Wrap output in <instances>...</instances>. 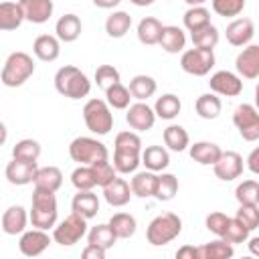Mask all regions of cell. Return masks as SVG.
Returning a JSON list of instances; mask_svg holds the SVG:
<instances>
[{"mask_svg": "<svg viewBox=\"0 0 259 259\" xmlns=\"http://www.w3.org/2000/svg\"><path fill=\"white\" fill-rule=\"evenodd\" d=\"M101 188H103V198L107 200V204H111V206H123V204L130 202L132 188H130V184L123 178L115 176L113 180H109Z\"/></svg>", "mask_w": 259, "mask_h": 259, "instance_id": "19", "label": "cell"}, {"mask_svg": "<svg viewBox=\"0 0 259 259\" xmlns=\"http://www.w3.org/2000/svg\"><path fill=\"white\" fill-rule=\"evenodd\" d=\"M87 241H89L91 245L103 247V249L107 251V249H111V247L115 245L117 237H115V233L111 231L109 225H95V227H91V229L87 231Z\"/></svg>", "mask_w": 259, "mask_h": 259, "instance_id": "38", "label": "cell"}, {"mask_svg": "<svg viewBox=\"0 0 259 259\" xmlns=\"http://www.w3.org/2000/svg\"><path fill=\"white\" fill-rule=\"evenodd\" d=\"M130 95L136 97L138 101H144L148 97H152L156 93V81L154 77L150 75H136L132 81H130V87H127Z\"/></svg>", "mask_w": 259, "mask_h": 259, "instance_id": "35", "label": "cell"}, {"mask_svg": "<svg viewBox=\"0 0 259 259\" xmlns=\"http://www.w3.org/2000/svg\"><path fill=\"white\" fill-rule=\"evenodd\" d=\"M38 156H40V144L36 140H30V138L16 142L14 148H12V158H16V160L36 162Z\"/></svg>", "mask_w": 259, "mask_h": 259, "instance_id": "42", "label": "cell"}, {"mask_svg": "<svg viewBox=\"0 0 259 259\" xmlns=\"http://www.w3.org/2000/svg\"><path fill=\"white\" fill-rule=\"evenodd\" d=\"M28 214L20 204H12L2 214V231L6 235H20L26 229Z\"/></svg>", "mask_w": 259, "mask_h": 259, "instance_id": "21", "label": "cell"}, {"mask_svg": "<svg viewBox=\"0 0 259 259\" xmlns=\"http://www.w3.org/2000/svg\"><path fill=\"white\" fill-rule=\"evenodd\" d=\"M182 20H184V26L192 32V30H198V28H202L204 24L210 22V12H208L202 4H200V6H190V8L184 12Z\"/></svg>", "mask_w": 259, "mask_h": 259, "instance_id": "43", "label": "cell"}, {"mask_svg": "<svg viewBox=\"0 0 259 259\" xmlns=\"http://www.w3.org/2000/svg\"><path fill=\"white\" fill-rule=\"evenodd\" d=\"M125 109H127L125 121L130 123L132 130H136V132H148V130L154 127L156 113H154V109H152L148 103L138 101V103H134V105H127Z\"/></svg>", "mask_w": 259, "mask_h": 259, "instance_id": "13", "label": "cell"}, {"mask_svg": "<svg viewBox=\"0 0 259 259\" xmlns=\"http://www.w3.org/2000/svg\"><path fill=\"white\" fill-rule=\"evenodd\" d=\"M55 87L61 95L69 97V99H81L87 97L91 91V81L87 79V75L73 67V65H65L55 73Z\"/></svg>", "mask_w": 259, "mask_h": 259, "instance_id": "3", "label": "cell"}, {"mask_svg": "<svg viewBox=\"0 0 259 259\" xmlns=\"http://www.w3.org/2000/svg\"><path fill=\"white\" fill-rule=\"evenodd\" d=\"M85 235H87V219H83L77 212H71L69 217H65V221H61L53 229L55 243H59L63 247H71V245L79 243Z\"/></svg>", "mask_w": 259, "mask_h": 259, "instance_id": "8", "label": "cell"}, {"mask_svg": "<svg viewBox=\"0 0 259 259\" xmlns=\"http://www.w3.org/2000/svg\"><path fill=\"white\" fill-rule=\"evenodd\" d=\"M156 178L158 174L152 172V170H146V172H136L132 182H130V188H132V194L140 196V198H150L154 196V190H156Z\"/></svg>", "mask_w": 259, "mask_h": 259, "instance_id": "28", "label": "cell"}, {"mask_svg": "<svg viewBox=\"0 0 259 259\" xmlns=\"http://www.w3.org/2000/svg\"><path fill=\"white\" fill-rule=\"evenodd\" d=\"M6 138H8V130H6V125L0 121V146L6 142Z\"/></svg>", "mask_w": 259, "mask_h": 259, "instance_id": "56", "label": "cell"}, {"mask_svg": "<svg viewBox=\"0 0 259 259\" xmlns=\"http://www.w3.org/2000/svg\"><path fill=\"white\" fill-rule=\"evenodd\" d=\"M71 182H73V186H75L77 190H93V188L97 186L93 168H91V166H83V164L73 170Z\"/></svg>", "mask_w": 259, "mask_h": 259, "instance_id": "45", "label": "cell"}, {"mask_svg": "<svg viewBox=\"0 0 259 259\" xmlns=\"http://www.w3.org/2000/svg\"><path fill=\"white\" fill-rule=\"evenodd\" d=\"M81 18L77 14H63L57 24H55V32H57V38L63 40V42H73L79 38L81 34Z\"/></svg>", "mask_w": 259, "mask_h": 259, "instance_id": "26", "label": "cell"}, {"mask_svg": "<svg viewBox=\"0 0 259 259\" xmlns=\"http://www.w3.org/2000/svg\"><path fill=\"white\" fill-rule=\"evenodd\" d=\"M227 40L233 47H245L251 42L253 34H255V26L251 18H235L229 26H227Z\"/></svg>", "mask_w": 259, "mask_h": 259, "instance_id": "18", "label": "cell"}, {"mask_svg": "<svg viewBox=\"0 0 259 259\" xmlns=\"http://www.w3.org/2000/svg\"><path fill=\"white\" fill-rule=\"evenodd\" d=\"M20 10L24 14V20L32 24H42L53 16L55 4L53 0H18Z\"/></svg>", "mask_w": 259, "mask_h": 259, "instance_id": "16", "label": "cell"}, {"mask_svg": "<svg viewBox=\"0 0 259 259\" xmlns=\"http://www.w3.org/2000/svg\"><path fill=\"white\" fill-rule=\"evenodd\" d=\"M188 142H190L188 132H186L182 125L172 123V125H168V127L164 130V144L168 146V150H172V152H182V150L188 148Z\"/></svg>", "mask_w": 259, "mask_h": 259, "instance_id": "36", "label": "cell"}, {"mask_svg": "<svg viewBox=\"0 0 259 259\" xmlns=\"http://www.w3.org/2000/svg\"><path fill=\"white\" fill-rule=\"evenodd\" d=\"M51 245V237L47 235V231L42 229H32V231H22L20 233V241H18V249L22 255L26 257H36L40 255L47 247Z\"/></svg>", "mask_w": 259, "mask_h": 259, "instance_id": "14", "label": "cell"}, {"mask_svg": "<svg viewBox=\"0 0 259 259\" xmlns=\"http://www.w3.org/2000/svg\"><path fill=\"white\" fill-rule=\"evenodd\" d=\"M132 4H136V6H150L154 0H130Z\"/></svg>", "mask_w": 259, "mask_h": 259, "instance_id": "58", "label": "cell"}, {"mask_svg": "<svg viewBox=\"0 0 259 259\" xmlns=\"http://www.w3.org/2000/svg\"><path fill=\"white\" fill-rule=\"evenodd\" d=\"M184 2H186L188 6H200V4L204 2V0H184Z\"/></svg>", "mask_w": 259, "mask_h": 259, "instance_id": "59", "label": "cell"}, {"mask_svg": "<svg viewBox=\"0 0 259 259\" xmlns=\"http://www.w3.org/2000/svg\"><path fill=\"white\" fill-rule=\"evenodd\" d=\"M235 69L245 79L259 77V45H245V49L235 59Z\"/></svg>", "mask_w": 259, "mask_h": 259, "instance_id": "15", "label": "cell"}, {"mask_svg": "<svg viewBox=\"0 0 259 259\" xmlns=\"http://www.w3.org/2000/svg\"><path fill=\"white\" fill-rule=\"evenodd\" d=\"M217 42H219V28L214 24L208 22L202 28L192 30V45L196 49H208V51H212L217 47Z\"/></svg>", "mask_w": 259, "mask_h": 259, "instance_id": "39", "label": "cell"}, {"mask_svg": "<svg viewBox=\"0 0 259 259\" xmlns=\"http://www.w3.org/2000/svg\"><path fill=\"white\" fill-rule=\"evenodd\" d=\"M235 198L239 204H259V184L257 180H243L235 188Z\"/></svg>", "mask_w": 259, "mask_h": 259, "instance_id": "46", "label": "cell"}, {"mask_svg": "<svg viewBox=\"0 0 259 259\" xmlns=\"http://www.w3.org/2000/svg\"><path fill=\"white\" fill-rule=\"evenodd\" d=\"M180 67L184 73L194 77H204L214 67V53L208 49H188L180 57Z\"/></svg>", "mask_w": 259, "mask_h": 259, "instance_id": "9", "label": "cell"}, {"mask_svg": "<svg viewBox=\"0 0 259 259\" xmlns=\"http://www.w3.org/2000/svg\"><path fill=\"white\" fill-rule=\"evenodd\" d=\"M107 225L111 227L117 239H130L136 233V219L130 212H115Z\"/></svg>", "mask_w": 259, "mask_h": 259, "instance_id": "37", "label": "cell"}, {"mask_svg": "<svg viewBox=\"0 0 259 259\" xmlns=\"http://www.w3.org/2000/svg\"><path fill=\"white\" fill-rule=\"evenodd\" d=\"M32 182H34V188L57 192L63 184V172L57 166H42V168H36Z\"/></svg>", "mask_w": 259, "mask_h": 259, "instance_id": "25", "label": "cell"}, {"mask_svg": "<svg viewBox=\"0 0 259 259\" xmlns=\"http://www.w3.org/2000/svg\"><path fill=\"white\" fill-rule=\"evenodd\" d=\"M208 87L212 93L217 95H225V97H237L241 95L243 91V81L239 75L231 73V71H217L210 81H208Z\"/></svg>", "mask_w": 259, "mask_h": 259, "instance_id": "12", "label": "cell"}, {"mask_svg": "<svg viewBox=\"0 0 259 259\" xmlns=\"http://www.w3.org/2000/svg\"><path fill=\"white\" fill-rule=\"evenodd\" d=\"M132 28V16L123 10H117L113 14L107 16L105 20V32L111 36V38H121L127 34V30Z\"/></svg>", "mask_w": 259, "mask_h": 259, "instance_id": "31", "label": "cell"}, {"mask_svg": "<svg viewBox=\"0 0 259 259\" xmlns=\"http://www.w3.org/2000/svg\"><path fill=\"white\" fill-rule=\"evenodd\" d=\"M212 10L223 18L239 16L245 8V0H210Z\"/></svg>", "mask_w": 259, "mask_h": 259, "instance_id": "47", "label": "cell"}, {"mask_svg": "<svg viewBox=\"0 0 259 259\" xmlns=\"http://www.w3.org/2000/svg\"><path fill=\"white\" fill-rule=\"evenodd\" d=\"M91 168H93V174H95L97 186H105L109 180H113V178L117 176V172H115V168H113V164H111L109 160L95 162V164H91Z\"/></svg>", "mask_w": 259, "mask_h": 259, "instance_id": "50", "label": "cell"}, {"mask_svg": "<svg viewBox=\"0 0 259 259\" xmlns=\"http://www.w3.org/2000/svg\"><path fill=\"white\" fill-rule=\"evenodd\" d=\"M180 107H182V103L174 93H164L162 97L156 99L154 113H156V117H162V119H174L180 113Z\"/></svg>", "mask_w": 259, "mask_h": 259, "instance_id": "34", "label": "cell"}, {"mask_svg": "<svg viewBox=\"0 0 259 259\" xmlns=\"http://www.w3.org/2000/svg\"><path fill=\"white\" fill-rule=\"evenodd\" d=\"M36 162H26V160H16L12 158V162L6 164V180L14 186H24V184H30L32 178H34V172H36Z\"/></svg>", "mask_w": 259, "mask_h": 259, "instance_id": "17", "label": "cell"}, {"mask_svg": "<svg viewBox=\"0 0 259 259\" xmlns=\"http://www.w3.org/2000/svg\"><path fill=\"white\" fill-rule=\"evenodd\" d=\"M24 20L18 2H0V30H16Z\"/></svg>", "mask_w": 259, "mask_h": 259, "instance_id": "29", "label": "cell"}, {"mask_svg": "<svg viewBox=\"0 0 259 259\" xmlns=\"http://www.w3.org/2000/svg\"><path fill=\"white\" fill-rule=\"evenodd\" d=\"M259 148H255L251 154H249V158H247V166H249V170L253 172V174H257L259 172Z\"/></svg>", "mask_w": 259, "mask_h": 259, "instance_id": "54", "label": "cell"}, {"mask_svg": "<svg viewBox=\"0 0 259 259\" xmlns=\"http://www.w3.org/2000/svg\"><path fill=\"white\" fill-rule=\"evenodd\" d=\"M130 99H132V95H130L127 87H123L119 81L105 89V103L113 109H125L130 105Z\"/></svg>", "mask_w": 259, "mask_h": 259, "instance_id": "41", "label": "cell"}, {"mask_svg": "<svg viewBox=\"0 0 259 259\" xmlns=\"http://www.w3.org/2000/svg\"><path fill=\"white\" fill-rule=\"evenodd\" d=\"M32 73H34L32 57L28 53L14 51L4 61V67H2V73H0V81L6 87H20L32 77Z\"/></svg>", "mask_w": 259, "mask_h": 259, "instance_id": "4", "label": "cell"}, {"mask_svg": "<svg viewBox=\"0 0 259 259\" xmlns=\"http://www.w3.org/2000/svg\"><path fill=\"white\" fill-rule=\"evenodd\" d=\"M233 123L245 142H257L259 140V113L251 103H241L235 107Z\"/></svg>", "mask_w": 259, "mask_h": 259, "instance_id": "10", "label": "cell"}, {"mask_svg": "<svg viewBox=\"0 0 259 259\" xmlns=\"http://www.w3.org/2000/svg\"><path fill=\"white\" fill-rule=\"evenodd\" d=\"M162 22L154 16H146L138 24V38L142 45H158L160 32H162Z\"/></svg>", "mask_w": 259, "mask_h": 259, "instance_id": "33", "label": "cell"}, {"mask_svg": "<svg viewBox=\"0 0 259 259\" xmlns=\"http://www.w3.org/2000/svg\"><path fill=\"white\" fill-rule=\"evenodd\" d=\"M119 81V71L113 67V65H99L97 71H95V83L99 89H107L109 85L117 83Z\"/></svg>", "mask_w": 259, "mask_h": 259, "instance_id": "49", "label": "cell"}, {"mask_svg": "<svg viewBox=\"0 0 259 259\" xmlns=\"http://www.w3.org/2000/svg\"><path fill=\"white\" fill-rule=\"evenodd\" d=\"M113 168L119 174L136 172L140 166V154H142V140L134 132H119L115 136L113 144Z\"/></svg>", "mask_w": 259, "mask_h": 259, "instance_id": "1", "label": "cell"}, {"mask_svg": "<svg viewBox=\"0 0 259 259\" xmlns=\"http://www.w3.org/2000/svg\"><path fill=\"white\" fill-rule=\"evenodd\" d=\"M71 210L81 214L83 219H93L99 212V198L93 190H77L71 200Z\"/></svg>", "mask_w": 259, "mask_h": 259, "instance_id": "20", "label": "cell"}, {"mask_svg": "<svg viewBox=\"0 0 259 259\" xmlns=\"http://www.w3.org/2000/svg\"><path fill=\"white\" fill-rule=\"evenodd\" d=\"M249 229L239 221V219H231L229 217V223H227V229H225V233H223V237L221 239H225L227 243H231V245H239V243H245L247 239H249Z\"/></svg>", "mask_w": 259, "mask_h": 259, "instance_id": "44", "label": "cell"}, {"mask_svg": "<svg viewBox=\"0 0 259 259\" xmlns=\"http://www.w3.org/2000/svg\"><path fill=\"white\" fill-rule=\"evenodd\" d=\"M69 156L73 162H79L83 166H91L95 162L107 160V148L95 138L89 136H79L69 144Z\"/></svg>", "mask_w": 259, "mask_h": 259, "instance_id": "6", "label": "cell"}, {"mask_svg": "<svg viewBox=\"0 0 259 259\" xmlns=\"http://www.w3.org/2000/svg\"><path fill=\"white\" fill-rule=\"evenodd\" d=\"M176 257L178 259H198V247H192V245H184L176 251Z\"/></svg>", "mask_w": 259, "mask_h": 259, "instance_id": "53", "label": "cell"}, {"mask_svg": "<svg viewBox=\"0 0 259 259\" xmlns=\"http://www.w3.org/2000/svg\"><path fill=\"white\" fill-rule=\"evenodd\" d=\"M32 53L36 59L45 61V63H51V61H57L59 55H61V42L57 36L53 34H40L34 38V45H32Z\"/></svg>", "mask_w": 259, "mask_h": 259, "instance_id": "22", "label": "cell"}, {"mask_svg": "<svg viewBox=\"0 0 259 259\" xmlns=\"http://www.w3.org/2000/svg\"><path fill=\"white\" fill-rule=\"evenodd\" d=\"M194 109L198 113V117L202 119H217L221 115V109H223V103L221 99L217 97V93H204L196 99L194 103Z\"/></svg>", "mask_w": 259, "mask_h": 259, "instance_id": "32", "label": "cell"}, {"mask_svg": "<svg viewBox=\"0 0 259 259\" xmlns=\"http://www.w3.org/2000/svg\"><path fill=\"white\" fill-rule=\"evenodd\" d=\"M83 259H105V249L103 247H97V245H91L87 243V247L83 249Z\"/></svg>", "mask_w": 259, "mask_h": 259, "instance_id": "52", "label": "cell"}, {"mask_svg": "<svg viewBox=\"0 0 259 259\" xmlns=\"http://www.w3.org/2000/svg\"><path fill=\"white\" fill-rule=\"evenodd\" d=\"M206 229L212 233V235H217V237H223V233H225V229H227V223H229V217L225 214V212H210L208 217H206Z\"/></svg>", "mask_w": 259, "mask_h": 259, "instance_id": "51", "label": "cell"}, {"mask_svg": "<svg viewBox=\"0 0 259 259\" xmlns=\"http://www.w3.org/2000/svg\"><path fill=\"white\" fill-rule=\"evenodd\" d=\"M235 219H239L249 231H255L259 227V204H239Z\"/></svg>", "mask_w": 259, "mask_h": 259, "instance_id": "48", "label": "cell"}, {"mask_svg": "<svg viewBox=\"0 0 259 259\" xmlns=\"http://www.w3.org/2000/svg\"><path fill=\"white\" fill-rule=\"evenodd\" d=\"M57 196L51 190H42V188H34L32 192V206H30V223L36 229L49 231L51 227L57 225Z\"/></svg>", "mask_w": 259, "mask_h": 259, "instance_id": "2", "label": "cell"}, {"mask_svg": "<svg viewBox=\"0 0 259 259\" xmlns=\"http://www.w3.org/2000/svg\"><path fill=\"white\" fill-rule=\"evenodd\" d=\"M158 45L174 55V53H180L186 45V34L180 26H174V24H168V26H162V32H160V38H158Z\"/></svg>", "mask_w": 259, "mask_h": 259, "instance_id": "23", "label": "cell"}, {"mask_svg": "<svg viewBox=\"0 0 259 259\" xmlns=\"http://www.w3.org/2000/svg\"><path fill=\"white\" fill-rule=\"evenodd\" d=\"M119 2H121V0H93V4H95L97 8H105V10H107V8H115Z\"/></svg>", "mask_w": 259, "mask_h": 259, "instance_id": "55", "label": "cell"}, {"mask_svg": "<svg viewBox=\"0 0 259 259\" xmlns=\"http://www.w3.org/2000/svg\"><path fill=\"white\" fill-rule=\"evenodd\" d=\"M176 192H178V178L174 174H168V172L158 174L154 198H158V200H172Z\"/></svg>", "mask_w": 259, "mask_h": 259, "instance_id": "40", "label": "cell"}, {"mask_svg": "<svg viewBox=\"0 0 259 259\" xmlns=\"http://www.w3.org/2000/svg\"><path fill=\"white\" fill-rule=\"evenodd\" d=\"M221 148L214 142H194L190 146V158L202 166H212L219 156H221Z\"/></svg>", "mask_w": 259, "mask_h": 259, "instance_id": "27", "label": "cell"}, {"mask_svg": "<svg viewBox=\"0 0 259 259\" xmlns=\"http://www.w3.org/2000/svg\"><path fill=\"white\" fill-rule=\"evenodd\" d=\"M233 253H235L233 245L221 237L217 241H210L198 247V259H229L233 257Z\"/></svg>", "mask_w": 259, "mask_h": 259, "instance_id": "30", "label": "cell"}, {"mask_svg": "<svg viewBox=\"0 0 259 259\" xmlns=\"http://www.w3.org/2000/svg\"><path fill=\"white\" fill-rule=\"evenodd\" d=\"M257 243H259V239H257V237H253V239L249 241V247H251V251H253L255 255H259V245H257Z\"/></svg>", "mask_w": 259, "mask_h": 259, "instance_id": "57", "label": "cell"}, {"mask_svg": "<svg viewBox=\"0 0 259 259\" xmlns=\"http://www.w3.org/2000/svg\"><path fill=\"white\" fill-rule=\"evenodd\" d=\"M140 164H144L148 170L152 172H162L164 168H168L170 164V156L168 150L162 146H148L146 150H142L140 154Z\"/></svg>", "mask_w": 259, "mask_h": 259, "instance_id": "24", "label": "cell"}, {"mask_svg": "<svg viewBox=\"0 0 259 259\" xmlns=\"http://www.w3.org/2000/svg\"><path fill=\"white\" fill-rule=\"evenodd\" d=\"M83 119H85L87 130L97 136H105L113 127L111 109L103 99H89L83 105Z\"/></svg>", "mask_w": 259, "mask_h": 259, "instance_id": "7", "label": "cell"}, {"mask_svg": "<svg viewBox=\"0 0 259 259\" xmlns=\"http://www.w3.org/2000/svg\"><path fill=\"white\" fill-rule=\"evenodd\" d=\"M212 170H214V176L219 180L231 182L243 174V158L239 152H233V150L221 152L219 160L212 164Z\"/></svg>", "mask_w": 259, "mask_h": 259, "instance_id": "11", "label": "cell"}, {"mask_svg": "<svg viewBox=\"0 0 259 259\" xmlns=\"http://www.w3.org/2000/svg\"><path fill=\"white\" fill-rule=\"evenodd\" d=\"M180 231H182L180 217L174 212H164L150 221V225L146 229V239L150 245L162 247V245H168L170 241H174L180 235Z\"/></svg>", "mask_w": 259, "mask_h": 259, "instance_id": "5", "label": "cell"}]
</instances>
